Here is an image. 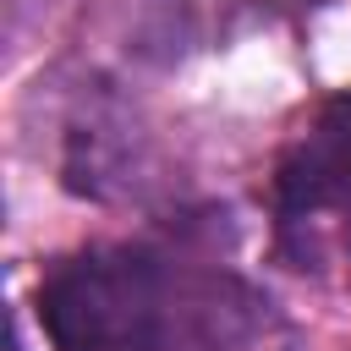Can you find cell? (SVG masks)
Instances as JSON below:
<instances>
[{"label":"cell","mask_w":351,"mask_h":351,"mask_svg":"<svg viewBox=\"0 0 351 351\" xmlns=\"http://www.w3.org/2000/svg\"><path fill=\"white\" fill-rule=\"evenodd\" d=\"M247 307L230 280H181L148 252H88L38 291L55 351H225Z\"/></svg>","instance_id":"1"},{"label":"cell","mask_w":351,"mask_h":351,"mask_svg":"<svg viewBox=\"0 0 351 351\" xmlns=\"http://www.w3.org/2000/svg\"><path fill=\"white\" fill-rule=\"evenodd\" d=\"M280 208L302 214V208H324L335 197H351V99L329 104V115L307 132V143L280 165Z\"/></svg>","instance_id":"2"}]
</instances>
